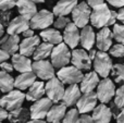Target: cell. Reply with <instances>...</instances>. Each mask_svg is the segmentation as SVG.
Listing matches in <instances>:
<instances>
[{"instance_id":"20","label":"cell","mask_w":124,"mask_h":123,"mask_svg":"<svg viewBox=\"0 0 124 123\" xmlns=\"http://www.w3.org/2000/svg\"><path fill=\"white\" fill-rule=\"evenodd\" d=\"M92 118L94 123H110L112 113L109 107H107L105 104H100L93 109Z\"/></svg>"},{"instance_id":"46","label":"cell","mask_w":124,"mask_h":123,"mask_svg":"<svg viewBox=\"0 0 124 123\" xmlns=\"http://www.w3.org/2000/svg\"><path fill=\"white\" fill-rule=\"evenodd\" d=\"M9 58H10V54L0 48V63L3 62V61H7Z\"/></svg>"},{"instance_id":"56","label":"cell","mask_w":124,"mask_h":123,"mask_svg":"<svg viewBox=\"0 0 124 123\" xmlns=\"http://www.w3.org/2000/svg\"><path fill=\"white\" fill-rule=\"evenodd\" d=\"M14 1H17V0H14Z\"/></svg>"},{"instance_id":"16","label":"cell","mask_w":124,"mask_h":123,"mask_svg":"<svg viewBox=\"0 0 124 123\" xmlns=\"http://www.w3.org/2000/svg\"><path fill=\"white\" fill-rule=\"evenodd\" d=\"M20 37L19 35H10L7 34L0 37V48L8 52L9 54H14L19 51Z\"/></svg>"},{"instance_id":"55","label":"cell","mask_w":124,"mask_h":123,"mask_svg":"<svg viewBox=\"0 0 124 123\" xmlns=\"http://www.w3.org/2000/svg\"><path fill=\"white\" fill-rule=\"evenodd\" d=\"M31 1H33L34 3H44L45 0H31Z\"/></svg>"},{"instance_id":"26","label":"cell","mask_w":124,"mask_h":123,"mask_svg":"<svg viewBox=\"0 0 124 123\" xmlns=\"http://www.w3.org/2000/svg\"><path fill=\"white\" fill-rule=\"evenodd\" d=\"M66 112V106L62 102L58 105H52L48 111L47 115V122L48 123H61L64 115Z\"/></svg>"},{"instance_id":"51","label":"cell","mask_w":124,"mask_h":123,"mask_svg":"<svg viewBox=\"0 0 124 123\" xmlns=\"http://www.w3.org/2000/svg\"><path fill=\"white\" fill-rule=\"evenodd\" d=\"M22 35H23L24 37H31L34 35V30H32V28H27V30H25L23 33H22Z\"/></svg>"},{"instance_id":"32","label":"cell","mask_w":124,"mask_h":123,"mask_svg":"<svg viewBox=\"0 0 124 123\" xmlns=\"http://www.w3.org/2000/svg\"><path fill=\"white\" fill-rule=\"evenodd\" d=\"M14 87V78L4 71H0V92L8 93Z\"/></svg>"},{"instance_id":"52","label":"cell","mask_w":124,"mask_h":123,"mask_svg":"<svg viewBox=\"0 0 124 123\" xmlns=\"http://www.w3.org/2000/svg\"><path fill=\"white\" fill-rule=\"evenodd\" d=\"M26 123H46V121H44L43 119H32L28 120Z\"/></svg>"},{"instance_id":"53","label":"cell","mask_w":124,"mask_h":123,"mask_svg":"<svg viewBox=\"0 0 124 123\" xmlns=\"http://www.w3.org/2000/svg\"><path fill=\"white\" fill-rule=\"evenodd\" d=\"M96 52H97V51H96V50H94L93 48L89 50V54H88V56H89L90 60H93V59L95 58V54H96Z\"/></svg>"},{"instance_id":"30","label":"cell","mask_w":124,"mask_h":123,"mask_svg":"<svg viewBox=\"0 0 124 123\" xmlns=\"http://www.w3.org/2000/svg\"><path fill=\"white\" fill-rule=\"evenodd\" d=\"M39 36L43 38L44 41L52 44V45H58L63 40L61 33L57 28H45V30L41 31Z\"/></svg>"},{"instance_id":"33","label":"cell","mask_w":124,"mask_h":123,"mask_svg":"<svg viewBox=\"0 0 124 123\" xmlns=\"http://www.w3.org/2000/svg\"><path fill=\"white\" fill-rule=\"evenodd\" d=\"M111 74L114 78V82L118 84H124V64L118 63L112 65Z\"/></svg>"},{"instance_id":"44","label":"cell","mask_w":124,"mask_h":123,"mask_svg":"<svg viewBox=\"0 0 124 123\" xmlns=\"http://www.w3.org/2000/svg\"><path fill=\"white\" fill-rule=\"evenodd\" d=\"M107 2H109V4L116 7V8H122L124 7V0H106Z\"/></svg>"},{"instance_id":"29","label":"cell","mask_w":124,"mask_h":123,"mask_svg":"<svg viewBox=\"0 0 124 123\" xmlns=\"http://www.w3.org/2000/svg\"><path fill=\"white\" fill-rule=\"evenodd\" d=\"M31 118V113L30 110L26 108H20L11 110L10 112H8V118L10 123H26L30 120Z\"/></svg>"},{"instance_id":"18","label":"cell","mask_w":124,"mask_h":123,"mask_svg":"<svg viewBox=\"0 0 124 123\" xmlns=\"http://www.w3.org/2000/svg\"><path fill=\"white\" fill-rule=\"evenodd\" d=\"M27 28H30V20L20 15L10 21L7 26V33L10 35H19Z\"/></svg>"},{"instance_id":"54","label":"cell","mask_w":124,"mask_h":123,"mask_svg":"<svg viewBox=\"0 0 124 123\" xmlns=\"http://www.w3.org/2000/svg\"><path fill=\"white\" fill-rule=\"evenodd\" d=\"M4 35V26L0 23V37H2Z\"/></svg>"},{"instance_id":"12","label":"cell","mask_w":124,"mask_h":123,"mask_svg":"<svg viewBox=\"0 0 124 123\" xmlns=\"http://www.w3.org/2000/svg\"><path fill=\"white\" fill-rule=\"evenodd\" d=\"M52 106V101L49 98L41 97L40 99L34 101V104L31 106L30 113L32 119H44L46 118L50 107Z\"/></svg>"},{"instance_id":"38","label":"cell","mask_w":124,"mask_h":123,"mask_svg":"<svg viewBox=\"0 0 124 123\" xmlns=\"http://www.w3.org/2000/svg\"><path fill=\"white\" fill-rule=\"evenodd\" d=\"M71 22V20L69 19V17L66 16H58L57 17L56 21H54V26L56 28H58V30H60V28H64L66 25H68L69 23Z\"/></svg>"},{"instance_id":"21","label":"cell","mask_w":124,"mask_h":123,"mask_svg":"<svg viewBox=\"0 0 124 123\" xmlns=\"http://www.w3.org/2000/svg\"><path fill=\"white\" fill-rule=\"evenodd\" d=\"M99 75L96 73L95 71L88 72L87 74L83 76L81 83V86H79V89H81L82 93H89V92H93L95 88L97 87L99 83Z\"/></svg>"},{"instance_id":"50","label":"cell","mask_w":124,"mask_h":123,"mask_svg":"<svg viewBox=\"0 0 124 123\" xmlns=\"http://www.w3.org/2000/svg\"><path fill=\"white\" fill-rule=\"evenodd\" d=\"M116 13H118V20L124 24V7H122V8L119 10V12H116Z\"/></svg>"},{"instance_id":"1","label":"cell","mask_w":124,"mask_h":123,"mask_svg":"<svg viewBox=\"0 0 124 123\" xmlns=\"http://www.w3.org/2000/svg\"><path fill=\"white\" fill-rule=\"evenodd\" d=\"M94 10L90 12L89 21L92 22V25L96 28H102L105 26H109L110 22V15H111V10L109 7L103 2L99 6L93 8Z\"/></svg>"},{"instance_id":"3","label":"cell","mask_w":124,"mask_h":123,"mask_svg":"<svg viewBox=\"0 0 124 123\" xmlns=\"http://www.w3.org/2000/svg\"><path fill=\"white\" fill-rule=\"evenodd\" d=\"M24 100H25V94L22 93V91L16 89V91H10L4 95L3 97L0 98V106L4 108L7 111H11L22 107Z\"/></svg>"},{"instance_id":"43","label":"cell","mask_w":124,"mask_h":123,"mask_svg":"<svg viewBox=\"0 0 124 123\" xmlns=\"http://www.w3.org/2000/svg\"><path fill=\"white\" fill-rule=\"evenodd\" d=\"M79 123H94V120L87 113H82V115L79 117Z\"/></svg>"},{"instance_id":"7","label":"cell","mask_w":124,"mask_h":123,"mask_svg":"<svg viewBox=\"0 0 124 123\" xmlns=\"http://www.w3.org/2000/svg\"><path fill=\"white\" fill-rule=\"evenodd\" d=\"M90 7L86 3L85 1L79 2L75 6V8L72 10V20L73 23L77 26V27H84L88 24L90 17Z\"/></svg>"},{"instance_id":"49","label":"cell","mask_w":124,"mask_h":123,"mask_svg":"<svg viewBox=\"0 0 124 123\" xmlns=\"http://www.w3.org/2000/svg\"><path fill=\"white\" fill-rule=\"evenodd\" d=\"M7 118H8V111L0 106V122L6 120Z\"/></svg>"},{"instance_id":"25","label":"cell","mask_w":124,"mask_h":123,"mask_svg":"<svg viewBox=\"0 0 124 123\" xmlns=\"http://www.w3.org/2000/svg\"><path fill=\"white\" fill-rule=\"evenodd\" d=\"M78 0H59L57 4L54 7V15L57 16H66L72 12V10L75 8Z\"/></svg>"},{"instance_id":"47","label":"cell","mask_w":124,"mask_h":123,"mask_svg":"<svg viewBox=\"0 0 124 123\" xmlns=\"http://www.w3.org/2000/svg\"><path fill=\"white\" fill-rule=\"evenodd\" d=\"M116 20H118V13L116 11H111V15H110V22H109V26L116 24Z\"/></svg>"},{"instance_id":"39","label":"cell","mask_w":124,"mask_h":123,"mask_svg":"<svg viewBox=\"0 0 124 123\" xmlns=\"http://www.w3.org/2000/svg\"><path fill=\"white\" fill-rule=\"evenodd\" d=\"M11 15H12L11 10L0 11V23L3 26H8V24L11 21Z\"/></svg>"},{"instance_id":"4","label":"cell","mask_w":124,"mask_h":123,"mask_svg":"<svg viewBox=\"0 0 124 123\" xmlns=\"http://www.w3.org/2000/svg\"><path fill=\"white\" fill-rule=\"evenodd\" d=\"M94 69L98 75L101 77H107L112 69V60L106 51H97L95 54Z\"/></svg>"},{"instance_id":"24","label":"cell","mask_w":124,"mask_h":123,"mask_svg":"<svg viewBox=\"0 0 124 123\" xmlns=\"http://www.w3.org/2000/svg\"><path fill=\"white\" fill-rule=\"evenodd\" d=\"M12 65L13 69L16 70L20 73L32 71V61H31V59L21 54H12Z\"/></svg>"},{"instance_id":"5","label":"cell","mask_w":124,"mask_h":123,"mask_svg":"<svg viewBox=\"0 0 124 123\" xmlns=\"http://www.w3.org/2000/svg\"><path fill=\"white\" fill-rule=\"evenodd\" d=\"M54 13L46 10V9L37 11L34 16L30 20V27L32 30H45V28H48L54 23Z\"/></svg>"},{"instance_id":"17","label":"cell","mask_w":124,"mask_h":123,"mask_svg":"<svg viewBox=\"0 0 124 123\" xmlns=\"http://www.w3.org/2000/svg\"><path fill=\"white\" fill-rule=\"evenodd\" d=\"M40 44V38L39 36L33 35L31 37H25L23 40L20 43L19 45V51L21 54L26 57H31L33 56L36 47Z\"/></svg>"},{"instance_id":"36","label":"cell","mask_w":124,"mask_h":123,"mask_svg":"<svg viewBox=\"0 0 124 123\" xmlns=\"http://www.w3.org/2000/svg\"><path fill=\"white\" fill-rule=\"evenodd\" d=\"M114 104L120 108H124V84L120 86L118 89H116L114 94Z\"/></svg>"},{"instance_id":"8","label":"cell","mask_w":124,"mask_h":123,"mask_svg":"<svg viewBox=\"0 0 124 123\" xmlns=\"http://www.w3.org/2000/svg\"><path fill=\"white\" fill-rule=\"evenodd\" d=\"M32 71L35 73L36 77H39L40 80L48 81L56 76L54 68L51 64V62L46 59L44 60H35L32 62Z\"/></svg>"},{"instance_id":"22","label":"cell","mask_w":124,"mask_h":123,"mask_svg":"<svg viewBox=\"0 0 124 123\" xmlns=\"http://www.w3.org/2000/svg\"><path fill=\"white\" fill-rule=\"evenodd\" d=\"M96 35L90 25H86L82 27V32L79 33V44L86 50H90L95 44Z\"/></svg>"},{"instance_id":"2","label":"cell","mask_w":124,"mask_h":123,"mask_svg":"<svg viewBox=\"0 0 124 123\" xmlns=\"http://www.w3.org/2000/svg\"><path fill=\"white\" fill-rule=\"evenodd\" d=\"M51 57V64L54 65V68L57 69H61V68L65 67L70 63L71 61V51L69 49V47L64 43H60L54 48L50 54Z\"/></svg>"},{"instance_id":"14","label":"cell","mask_w":124,"mask_h":123,"mask_svg":"<svg viewBox=\"0 0 124 123\" xmlns=\"http://www.w3.org/2000/svg\"><path fill=\"white\" fill-rule=\"evenodd\" d=\"M62 39L64 40V44H65L68 47L72 48V49L76 48L77 45L79 44L78 27H77L73 22H70V23L64 27V32H63Z\"/></svg>"},{"instance_id":"42","label":"cell","mask_w":124,"mask_h":123,"mask_svg":"<svg viewBox=\"0 0 124 123\" xmlns=\"http://www.w3.org/2000/svg\"><path fill=\"white\" fill-rule=\"evenodd\" d=\"M110 111H111V113H112V117H114V119H116V117L119 115V112L121 111V109L122 108H120V107H118L116 104H114V101H111L110 100Z\"/></svg>"},{"instance_id":"37","label":"cell","mask_w":124,"mask_h":123,"mask_svg":"<svg viewBox=\"0 0 124 123\" xmlns=\"http://www.w3.org/2000/svg\"><path fill=\"white\" fill-rule=\"evenodd\" d=\"M109 52L112 57H116V58H123L124 57V45L118 43L116 45L111 46L109 49Z\"/></svg>"},{"instance_id":"27","label":"cell","mask_w":124,"mask_h":123,"mask_svg":"<svg viewBox=\"0 0 124 123\" xmlns=\"http://www.w3.org/2000/svg\"><path fill=\"white\" fill-rule=\"evenodd\" d=\"M35 81H36V75L33 71L23 72L14 78V87L20 91H25Z\"/></svg>"},{"instance_id":"10","label":"cell","mask_w":124,"mask_h":123,"mask_svg":"<svg viewBox=\"0 0 124 123\" xmlns=\"http://www.w3.org/2000/svg\"><path fill=\"white\" fill-rule=\"evenodd\" d=\"M83 72L75 68L74 65L72 67H63L57 73V77L61 81L63 84H77L83 78Z\"/></svg>"},{"instance_id":"35","label":"cell","mask_w":124,"mask_h":123,"mask_svg":"<svg viewBox=\"0 0 124 123\" xmlns=\"http://www.w3.org/2000/svg\"><path fill=\"white\" fill-rule=\"evenodd\" d=\"M62 123H79V112L77 109H71L68 112H65Z\"/></svg>"},{"instance_id":"13","label":"cell","mask_w":124,"mask_h":123,"mask_svg":"<svg viewBox=\"0 0 124 123\" xmlns=\"http://www.w3.org/2000/svg\"><path fill=\"white\" fill-rule=\"evenodd\" d=\"M97 95L94 91L89 93H84V95H81L77 102L75 105L77 106V111L79 113H87L90 112L97 105Z\"/></svg>"},{"instance_id":"57","label":"cell","mask_w":124,"mask_h":123,"mask_svg":"<svg viewBox=\"0 0 124 123\" xmlns=\"http://www.w3.org/2000/svg\"><path fill=\"white\" fill-rule=\"evenodd\" d=\"M0 123H2V122H0Z\"/></svg>"},{"instance_id":"28","label":"cell","mask_w":124,"mask_h":123,"mask_svg":"<svg viewBox=\"0 0 124 123\" xmlns=\"http://www.w3.org/2000/svg\"><path fill=\"white\" fill-rule=\"evenodd\" d=\"M27 94H25V99L28 101H36L40 99L45 95V84L44 82H37L35 81L30 87H28Z\"/></svg>"},{"instance_id":"41","label":"cell","mask_w":124,"mask_h":123,"mask_svg":"<svg viewBox=\"0 0 124 123\" xmlns=\"http://www.w3.org/2000/svg\"><path fill=\"white\" fill-rule=\"evenodd\" d=\"M0 69L4 72H8V73H10V72H12L13 70H14L12 63L8 62V61H3V62L0 63Z\"/></svg>"},{"instance_id":"9","label":"cell","mask_w":124,"mask_h":123,"mask_svg":"<svg viewBox=\"0 0 124 123\" xmlns=\"http://www.w3.org/2000/svg\"><path fill=\"white\" fill-rule=\"evenodd\" d=\"M116 94V86L113 82L108 77H103V80L99 81L97 85V99L100 100L101 104H108L113 98Z\"/></svg>"},{"instance_id":"6","label":"cell","mask_w":124,"mask_h":123,"mask_svg":"<svg viewBox=\"0 0 124 123\" xmlns=\"http://www.w3.org/2000/svg\"><path fill=\"white\" fill-rule=\"evenodd\" d=\"M64 89H65L64 84L56 76L48 80V82L45 84V94L52 102H56V104L61 101Z\"/></svg>"},{"instance_id":"31","label":"cell","mask_w":124,"mask_h":123,"mask_svg":"<svg viewBox=\"0 0 124 123\" xmlns=\"http://www.w3.org/2000/svg\"><path fill=\"white\" fill-rule=\"evenodd\" d=\"M52 48H54L52 44L46 43V41L39 44L36 47V49H35L34 54H33L34 60H44V59H47L50 56V54H51Z\"/></svg>"},{"instance_id":"15","label":"cell","mask_w":124,"mask_h":123,"mask_svg":"<svg viewBox=\"0 0 124 123\" xmlns=\"http://www.w3.org/2000/svg\"><path fill=\"white\" fill-rule=\"evenodd\" d=\"M112 39L113 38H112V33L110 28L108 26H105L100 28V31L97 33L95 43L100 51H108L112 46Z\"/></svg>"},{"instance_id":"11","label":"cell","mask_w":124,"mask_h":123,"mask_svg":"<svg viewBox=\"0 0 124 123\" xmlns=\"http://www.w3.org/2000/svg\"><path fill=\"white\" fill-rule=\"evenodd\" d=\"M70 62L81 71H89L92 68V60L85 49H73Z\"/></svg>"},{"instance_id":"34","label":"cell","mask_w":124,"mask_h":123,"mask_svg":"<svg viewBox=\"0 0 124 123\" xmlns=\"http://www.w3.org/2000/svg\"><path fill=\"white\" fill-rule=\"evenodd\" d=\"M112 38H114L118 43L124 45V24H113L112 30Z\"/></svg>"},{"instance_id":"58","label":"cell","mask_w":124,"mask_h":123,"mask_svg":"<svg viewBox=\"0 0 124 123\" xmlns=\"http://www.w3.org/2000/svg\"><path fill=\"white\" fill-rule=\"evenodd\" d=\"M0 98H1V97H0Z\"/></svg>"},{"instance_id":"23","label":"cell","mask_w":124,"mask_h":123,"mask_svg":"<svg viewBox=\"0 0 124 123\" xmlns=\"http://www.w3.org/2000/svg\"><path fill=\"white\" fill-rule=\"evenodd\" d=\"M15 6L17 7L20 15L27 20H31L37 12L36 3H34L31 0H17L15 1Z\"/></svg>"},{"instance_id":"48","label":"cell","mask_w":124,"mask_h":123,"mask_svg":"<svg viewBox=\"0 0 124 123\" xmlns=\"http://www.w3.org/2000/svg\"><path fill=\"white\" fill-rule=\"evenodd\" d=\"M116 123H124V108L121 109L119 115L116 117Z\"/></svg>"},{"instance_id":"45","label":"cell","mask_w":124,"mask_h":123,"mask_svg":"<svg viewBox=\"0 0 124 123\" xmlns=\"http://www.w3.org/2000/svg\"><path fill=\"white\" fill-rule=\"evenodd\" d=\"M103 1H105V0H86V3H87L90 8H95V7L103 3Z\"/></svg>"},{"instance_id":"40","label":"cell","mask_w":124,"mask_h":123,"mask_svg":"<svg viewBox=\"0 0 124 123\" xmlns=\"http://www.w3.org/2000/svg\"><path fill=\"white\" fill-rule=\"evenodd\" d=\"M15 7L14 0H0V11L11 10Z\"/></svg>"},{"instance_id":"19","label":"cell","mask_w":124,"mask_h":123,"mask_svg":"<svg viewBox=\"0 0 124 123\" xmlns=\"http://www.w3.org/2000/svg\"><path fill=\"white\" fill-rule=\"evenodd\" d=\"M82 92L76 84H70V86L64 89V94L62 97V102L66 107H73L77 102L78 98L81 97Z\"/></svg>"}]
</instances>
